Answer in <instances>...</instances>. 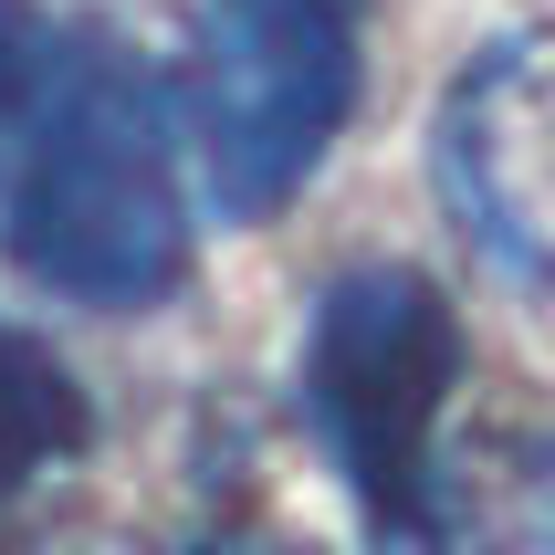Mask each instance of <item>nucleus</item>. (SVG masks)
I'll list each match as a JSON object with an SVG mask.
<instances>
[{
    "mask_svg": "<svg viewBox=\"0 0 555 555\" xmlns=\"http://www.w3.org/2000/svg\"><path fill=\"white\" fill-rule=\"evenodd\" d=\"M440 199L514 283H555V31H503L440 105Z\"/></svg>",
    "mask_w": 555,
    "mask_h": 555,
    "instance_id": "20e7f679",
    "label": "nucleus"
},
{
    "mask_svg": "<svg viewBox=\"0 0 555 555\" xmlns=\"http://www.w3.org/2000/svg\"><path fill=\"white\" fill-rule=\"evenodd\" d=\"M357 11H367V0H357Z\"/></svg>",
    "mask_w": 555,
    "mask_h": 555,
    "instance_id": "0eeeda50",
    "label": "nucleus"
},
{
    "mask_svg": "<svg viewBox=\"0 0 555 555\" xmlns=\"http://www.w3.org/2000/svg\"><path fill=\"white\" fill-rule=\"evenodd\" d=\"M451 388L462 325L409 262H357L305 305V420L377 534H430Z\"/></svg>",
    "mask_w": 555,
    "mask_h": 555,
    "instance_id": "f03ea898",
    "label": "nucleus"
},
{
    "mask_svg": "<svg viewBox=\"0 0 555 555\" xmlns=\"http://www.w3.org/2000/svg\"><path fill=\"white\" fill-rule=\"evenodd\" d=\"M0 242L42 294L94 314L157 305L189 262L168 85L105 31H42L0 105Z\"/></svg>",
    "mask_w": 555,
    "mask_h": 555,
    "instance_id": "f257e3e1",
    "label": "nucleus"
},
{
    "mask_svg": "<svg viewBox=\"0 0 555 555\" xmlns=\"http://www.w3.org/2000/svg\"><path fill=\"white\" fill-rule=\"evenodd\" d=\"M74 451H85V388L63 377L53 346H31V336L0 325V503L31 493Z\"/></svg>",
    "mask_w": 555,
    "mask_h": 555,
    "instance_id": "39448f33",
    "label": "nucleus"
},
{
    "mask_svg": "<svg viewBox=\"0 0 555 555\" xmlns=\"http://www.w3.org/2000/svg\"><path fill=\"white\" fill-rule=\"evenodd\" d=\"M11 63H22V53H11V42H0V105H11Z\"/></svg>",
    "mask_w": 555,
    "mask_h": 555,
    "instance_id": "423d86ee",
    "label": "nucleus"
},
{
    "mask_svg": "<svg viewBox=\"0 0 555 555\" xmlns=\"http://www.w3.org/2000/svg\"><path fill=\"white\" fill-rule=\"evenodd\" d=\"M346 105H357V0H199L179 126L231 220H273L346 137Z\"/></svg>",
    "mask_w": 555,
    "mask_h": 555,
    "instance_id": "7ed1b4c3",
    "label": "nucleus"
}]
</instances>
